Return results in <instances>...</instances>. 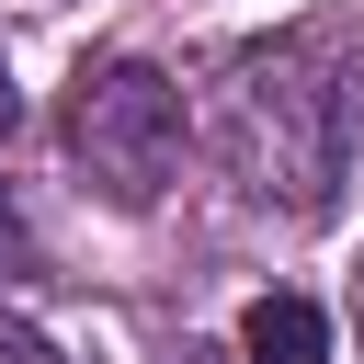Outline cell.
I'll list each match as a JSON object with an SVG mask.
<instances>
[{
  "label": "cell",
  "mask_w": 364,
  "mask_h": 364,
  "mask_svg": "<svg viewBox=\"0 0 364 364\" xmlns=\"http://www.w3.org/2000/svg\"><path fill=\"white\" fill-rule=\"evenodd\" d=\"M0 364H68V353H57L34 318H0Z\"/></svg>",
  "instance_id": "obj_3"
},
{
  "label": "cell",
  "mask_w": 364,
  "mask_h": 364,
  "mask_svg": "<svg viewBox=\"0 0 364 364\" xmlns=\"http://www.w3.org/2000/svg\"><path fill=\"white\" fill-rule=\"evenodd\" d=\"M68 148H80V171H91L114 205H159V182L182 171V91H171L159 68H136V57L80 68V91H68Z\"/></svg>",
  "instance_id": "obj_1"
},
{
  "label": "cell",
  "mask_w": 364,
  "mask_h": 364,
  "mask_svg": "<svg viewBox=\"0 0 364 364\" xmlns=\"http://www.w3.org/2000/svg\"><path fill=\"white\" fill-rule=\"evenodd\" d=\"M23 125V91H11V57H0V136Z\"/></svg>",
  "instance_id": "obj_4"
},
{
  "label": "cell",
  "mask_w": 364,
  "mask_h": 364,
  "mask_svg": "<svg viewBox=\"0 0 364 364\" xmlns=\"http://www.w3.org/2000/svg\"><path fill=\"white\" fill-rule=\"evenodd\" d=\"M239 353H250V364H330V318H318L307 296H250Z\"/></svg>",
  "instance_id": "obj_2"
},
{
  "label": "cell",
  "mask_w": 364,
  "mask_h": 364,
  "mask_svg": "<svg viewBox=\"0 0 364 364\" xmlns=\"http://www.w3.org/2000/svg\"><path fill=\"white\" fill-rule=\"evenodd\" d=\"M11 250H23V228H11V193H0V262H11Z\"/></svg>",
  "instance_id": "obj_5"
}]
</instances>
